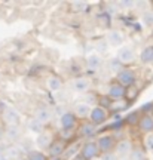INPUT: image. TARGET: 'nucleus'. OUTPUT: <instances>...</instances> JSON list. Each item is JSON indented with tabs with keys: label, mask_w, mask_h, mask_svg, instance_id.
Instances as JSON below:
<instances>
[{
	"label": "nucleus",
	"mask_w": 153,
	"mask_h": 160,
	"mask_svg": "<svg viewBox=\"0 0 153 160\" xmlns=\"http://www.w3.org/2000/svg\"><path fill=\"white\" fill-rule=\"evenodd\" d=\"M116 82H118L120 86H124L125 89H129V88H132V86L137 83V73L132 68L124 67V68L116 74Z\"/></svg>",
	"instance_id": "nucleus-1"
},
{
	"label": "nucleus",
	"mask_w": 153,
	"mask_h": 160,
	"mask_svg": "<svg viewBox=\"0 0 153 160\" xmlns=\"http://www.w3.org/2000/svg\"><path fill=\"white\" fill-rule=\"evenodd\" d=\"M97 147L100 150V153H110L113 151L114 147H116V142H118V138L114 137L113 133H104V135H100V137L95 139Z\"/></svg>",
	"instance_id": "nucleus-2"
},
{
	"label": "nucleus",
	"mask_w": 153,
	"mask_h": 160,
	"mask_svg": "<svg viewBox=\"0 0 153 160\" xmlns=\"http://www.w3.org/2000/svg\"><path fill=\"white\" fill-rule=\"evenodd\" d=\"M100 150L97 147L95 141H86L82 144V147L79 148V156L83 160H95L100 157Z\"/></svg>",
	"instance_id": "nucleus-3"
},
{
	"label": "nucleus",
	"mask_w": 153,
	"mask_h": 160,
	"mask_svg": "<svg viewBox=\"0 0 153 160\" xmlns=\"http://www.w3.org/2000/svg\"><path fill=\"white\" fill-rule=\"evenodd\" d=\"M132 148H134L132 141L128 139V138H124V139H119V141L116 142V147H114L113 153L116 154V157L119 160H124V159H128V157H129Z\"/></svg>",
	"instance_id": "nucleus-4"
},
{
	"label": "nucleus",
	"mask_w": 153,
	"mask_h": 160,
	"mask_svg": "<svg viewBox=\"0 0 153 160\" xmlns=\"http://www.w3.org/2000/svg\"><path fill=\"white\" fill-rule=\"evenodd\" d=\"M116 59L119 61L122 65H131L132 62H135L137 53L131 46H120L118 53H116Z\"/></svg>",
	"instance_id": "nucleus-5"
},
{
	"label": "nucleus",
	"mask_w": 153,
	"mask_h": 160,
	"mask_svg": "<svg viewBox=\"0 0 153 160\" xmlns=\"http://www.w3.org/2000/svg\"><path fill=\"white\" fill-rule=\"evenodd\" d=\"M108 113L107 108H104V107H100V105H97V107H92L91 110V114H89V122H91L94 126H100L103 123H106L108 120Z\"/></svg>",
	"instance_id": "nucleus-6"
},
{
	"label": "nucleus",
	"mask_w": 153,
	"mask_h": 160,
	"mask_svg": "<svg viewBox=\"0 0 153 160\" xmlns=\"http://www.w3.org/2000/svg\"><path fill=\"white\" fill-rule=\"evenodd\" d=\"M126 91H128V89H125L124 86H120L118 82H114V83H112V85L108 86L107 98L110 101H113V102L122 101V99L126 98Z\"/></svg>",
	"instance_id": "nucleus-7"
},
{
	"label": "nucleus",
	"mask_w": 153,
	"mask_h": 160,
	"mask_svg": "<svg viewBox=\"0 0 153 160\" xmlns=\"http://www.w3.org/2000/svg\"><path fill=\"white\" fill-rule=\"evenodd\" d=\"M66 150H67V142L64 141V139H54V142L51 144V147L48 148V156H49V159H60L64 153H66Z\"/></svg>",
	"instance_id": "nucleus-8"
},
{
	"label": "nucleus",
	"mask_w": 153,
	"mask_h": 160,
	"mask_svg": "<svg viewBox=\"0 0 153 160\" xmlns=\"http://www.w3.org/2000/svg\"><path fill=\"white\" fill-rule=\"evenodd\" d=\"M77 123H79V120L73 114V111H66L60 117V125H61L62 131H74Z\"/></svg>",
	"instance_id": "nucleus-9"
},
{
	"label": "nucleus",
	"mask_w": 153,
	"mask_h": 160,
	"mask_svg": "<svg viewBox=\"0 0 153 160\" xmlns=\"http://www.w3.org/2000/svg\"><path fill=\"white\" fill-rule=\"evenodd\" d=\"M137 128L138 131L141 132L143 135H149V133H153V117L149 113H143L138 123H137Z\"/></svg>",
	"instance_id": "nucleus-10"
},
{
	"label": "nucleus",
	"mask_w": 153,
	"mask_h": 160,
	"mask_svg": "<svg viewBox=\"0 0 153 160\" xmlns=\"http://www.w3.org/2000/svg\"><path fill=\"white\" fill-rule=\"evenodd\" d=\"M54 135H52V132L49 131H46L45 132H42L40 135H37V139H36V145L39 147L40 151H43V150H46L48 151V148L51 147V144L54 142Z\"/></svg>",
	"instance_id": "nucleus-11"
},
{
	"label": "nucleus",
	"mask_w": 153,
	"mask_h": 160,
	"mask_svg": "<svg viewBox=\"0 0 153 160\" xmlns=\"http://www.w3.org/2000/svg\"><path fill=\"white\" fill-rule=\"evenodd\" d=\"M71 88H73V91L77 92V93H85V92H88L89 88H91V80L88 79V77H83V76L76 77V79L71 82Z\"/></svg>",
	"instance_id": "nucleus-12"
},
{
	"label": "nucleus",
	"mask_w": 153,
	"mask_h": 160,
	"mask_svg": "<svg viewBox=\"0 0 153 160\" xmlns=\"http://www.w3.org/2000/svg\"><path fill=\"white\" fill-rule=\"evenodd\" d=\"M92 107L86 102H79L74 105L73 108V114L77 117V120H88L89 119V114H91Z\"/></svg>",
	"instance_id": "nucleus-13"
},
{
	"label": "nucleus",
	"mask_w": 153,
	"mask_h": 160,
	"mask_svg": "<svg viewBox=\"0 0 153 160\" xmlns=\"http://www.w3.org/2000/svg\"><path fill=\"white\" fill-rule=\"evenodd\" d=\"M125 42V36L120 33L119 30H110L107 33V43L110 46H114V48H118V46H122Z\"/></svg>",
	"instance_id": "nucleus-14"
},
{
	"label": "nucleus",
	"mask_w": 153,
	"mask_h": 160,
	"mask_svg": "<svg viewBox=\"0 0 153 160\" xmlns=\"http://www.w3.org/2000/svg\"><path fill=\"white\" fill-rule=\"evenodd\" d=\"M85 64H86V68L91 70V71H98V70L101 68L103 65V59L100 55H97V53H91V55H88L85 59Z\"/></svg>",
	"instance_id": "nucleus-15"
},
{
	"label": "nucleus",
	"mask_w": 153,
	"mask_h": 160,
	"mask_svg": "<svg viewBox=\"0 0 153 160\" xmlns=\"http://www.w3.org/2000/svg\"><path fill=\"white\" fill-rule=\"evenodd\" d=\"M3 119L8 123V126H19V114L13 108H5Z\"/></svg>",
	"instance_id": "nucleus-16"
},
{
	"label": "nucleus",
	"mask_w": 153,
	"mask_h": 160,
	"mask_svg": "<svg viewBox=\"0 0 153 160\" xmlns=\"http://www.w3.org/2000/svg\"><path fill=\"white\" fill-rule=\"evenodd\" d=\"M34 119L39 120L40 123H49L52 120V111L49 108H46V107H40V108L36 110V113H34Z\"/></svg>",
	"instance_id": "nucleus-17"
},
{
	"label": "nucleus",
	"mask_w": 153,
	"mask_h": 160,
	"mask_svg": "<svg viewBox=\"0 0 153 160\" xmlns=\"http://www.w3.org/2000/svg\"><path fill=\"white\" fill-rule=\"evenodd\" d=\"M46 88L51 92H58L62 88V79L57 74L48 76V79H46Z\"/></svg>",
	"instance_id": "nucleus-18"
},
{
	"label": "nucleus",
	"mask_w": 153,
	"mask_h": 160,
	"mask_svg": "<svg viewBox=\"0 0 153 160\" xmlns=\"http://www.w3.org/2000/svg\"><path fill=\"white\" fill-rule=\"evenodd\" d=\"M140 61L146 65H152L153 64V46H146L141 52H140Z\"/></svg>",
	"instance_id": "nucleus-19"
},
{
	"label": "nucleus",
	"mask_w": 153,
	"mask_h": 160,
	"mask_svg": "<svg viewBox=\"0 0 153 160\" xmlns=\"http://www.w3.org/2000/svg\"><path fill=\"white\" fill-rule=\"evenodd\" d=\"M95 131H97V126L92 125L89 120H85L79 128V135L80 137H91Z\"/></svg>",
	"instance_id": "nucleus-20"
},
{
	"label": "nucleus",
	"mask_w": 153,
	"mask_h": 160,
	"mask_svg": "<svg viewBox=\"0 0 153 160\" xmlns=\"http://www.w3.org/2000/svg\"><path fill=\"white\" fill-rule=\"evenodd\" d=\"M128 160H147V153L141 147H134L132 151H131L129 157H128Z\"/></svg>",
	"instance_id": "nucleus-21"
},
{
	"label": "nucleus",
	"mask_w": 153,
	"mask_h": 160,
	"mask_svg": "<svg viewBox=\"0 0 153 160\" xmlns=\"http://www.w3.org/2000/svg\"><path fill=\"white\" fill-rule=\"evenodd\" d=\"M29 131L36 133V135H40L42 132H45V125L40 123L39 120H36L33 117V119H30V122H29Z\"/></svg>",
	"instance_id": "nucleus-22"
},
{
	"label": "nucleus",
	"mask_w": 153,
	"mask_h": 160,
	"mask_svg": "<svg viewBox=\"0 0 153 160\" xmlns=\"http://www.w3.org/2000/svg\"><path fill=\"white\" fill-rule=\"evenodd\" d=\"M27 160H51V159H49V156L45 154L40 150H31L29 156H27Z\"/></svg>",
	"instance_id": "nucleus-23"
},
{
	"label": "nucleus",
	"mask_w": 153,
	"mask_h": 160,
	"mask_svg": "<svg viewBox=\"0 0 153 160\" xmlns=\"http://www.w3.org/2000/svg\"><path fill=\"white\" fill-rule=\"evenodd\" d=\"M141 21H143L144 25H147V27H153V11L152 9H147V11L143 12Z\"/></svg>",
	"instance_id": "nucleus-24"
},
{
	"label": "nucleus",
	"mask_w": 153,
	"mask_h": 160,
	"mask_svg": "<svg viewBox=\"0 0 153 160\" xmlns=\"http://www.w3.org/2000/svg\"><path fill=\"white\" fill-rule=\"evenodd\" d=\"M144 150L146 153H153V133L144 135Z\"/></svg>",
	"instance_id": "nucleus-25"
},
{
	"label": "nucleus",
	"mask_w": 153,
	"mask_h": 160,
	"mask_svg": "<svg viewBox=\"0 0 153 160\" xmlns=\"http://www.w3.org/2000/svg\"><path fill=\"white\" fill-rule=\"evenodd\" d=\"M140 117H141V113H140V111H132V113L126 117V123H128V125H135L137 126Z\"/></svg>",
	"instance_id": "nucleus-26"
},
{
	"label": "nucleus",
	"mask_w": 153,
	"mask_h": 160,
	"mask_svg": "<svg viewBox=\"0 0 153 160\" xmlns=\"http://www.w3.org/2000/svg\"><path fill=\"white\" fill-rule=\"evenodd\" d=\"M108 67H110V70L113 71L114 74H118V73H119L120 70L124 68V65H122V64H120L119 61L116 59V58H113V59L110 61V64H108Z\"/></svg>",
	"instance_id": "nucleus-27"
},
{
	"label": "nucleus",
	"mask_w": 153,
	"mask_h": 160,
	"mask_svg": "<svg viewBox=\"0 0 153 160\" xmlns=\"http://www.w3.org/2000/svg\"><path fill=\"white\" fill-rule=\"evenodd\" d=\"M19 133V126H8V137L15 138Z\"/></svg>",
	"instance_id": "nucleus-28"
},
{
	"label": "nucleus",
	"mask_w": 153,
	"mask_h": 160,
	"mask_svg": "<svg viewBox=\"0 0 153 160\" xmlns=\"http://www.w3.org/2000/svg\"><path fill=\"white\" fill-rule=\"evenodd\" d=\"M100 160H119V159L116 157V154H114L113 151H110V153H103V154H100Z\"/></svg>",
	"instance_id": "nucleus-29"
},
{
	"label": "nucleus",
	"mask_w": 153,
	"mask_h": 160,
	"mask_svg": "<svg viewBox=\"0 0 153 160\" xmlns=\"http://www.w3.org/2000/svg\"><path fill=\"white\" fill-rule=\"evenodd\" d=\"M119 5L124 8V9H132L134 5H135V2H119Z\"/></svg>",
	"instance_id": "nucleus-30"
},
{
	"label": "nucleus",
	"mask_w": 153,
	"mask_h": 160,
	"mask_svg": "<svg viewBox=\"0 0 153 160\" xmlns=\"http://www.w3.org/2000/svg\"><path fill=\"white\" fill-rule=\"evenodd\" d=\"M149 114H150V116H152V117H153V107H152V111H150V113H149Z\"/></svg>",
	"instance_id": "nucleus-31"
},
{
	"label": "nucleus",
	"mask_w": 153,
	"mask_h": 160,
	"mask_svg": "<svg viewBox=\"0 0 153 160\" xmlns=\"http://www.w3.org/2000/svg\"><path fill=\"white\" fill-rule=\"evenodd\" d=\"M18 160H27V159H18Z\"/></svg>",
	"instance_id": "nucleus-32"
},
{
	"label": "nucleus",
	"mask_w": 153,
	"mask_h": 160,
	"mask_svg": "<svg viewBox=\"0 0 153 160\" xmlns=\"http://www.w3.org/2000/svg\"><path fill=\"white\" fill-rule=\"evenodd\" d=\"M152 11H153V2H152Z\"/></svg>",
	"instance_id": "nucleus-33"
},
{
	"label": "nucleus",
	"mask_w": 153,
	"mask_h": 160,
	"mask_svg": "<svg viewBox=\"0 0 153 160\" xmlns=\"http://www.w3.org/2000/svg\"><path fill=\"white\" fill-rule=\"evenodd\" d=\"M124 160H128V159H124Z\"/></svg>",
	"instance_id": "nucleus-34"
}]
</instances>
